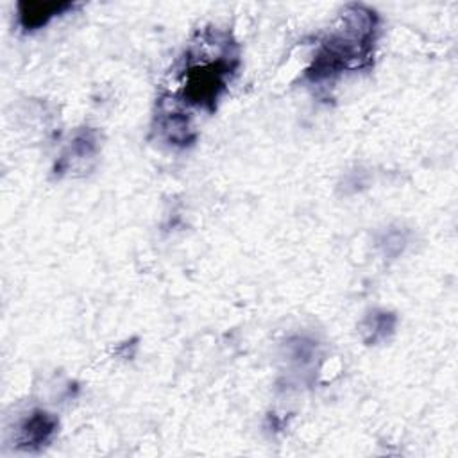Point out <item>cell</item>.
Returning a JSON list of instances; mask_svg holds the SVG:
<instances>
[{
  "label": "cell",
  "mask_w": 458,
  "mask_h": 458,
  "mask_svg": "<svg viewBox=\"0 0 458 458\" xmlns=\"http://www.w3.org/2000/svg\"><path fill=\"white\" fill-rule=\"evenodd\" d=\"M57 431V419L43 410H36L21 420L16 442L23 449H38L47 445Z\"/></svg>",
  "instance_id": "obj_4"
},
{
  "label": "cell",
  "mask_w": 458,
  "mask_h": 458,
  "mask_svg": "<svg viewBox=\"0 0 458 458\" xmlns=\"http://www.w3.org/2000/svg\"><path fill=\"white\" fill-rule=\"evenodd\" d=\"M394 327H395V315H392L388 311L374 310L361 320L360 333H361L363 340L370 345V344L386 340L388 335L394 331Z\"/></svg>",
  "instance_id": "obj_6"
},
{
  "label": "cell",
  "mask_w": 458,
  "mask_h": 458,
  "mask_svg": "<svg viewBox=\"0 0 458 458\" xmlns=\"http://www.w3.org/2000/svg\"><path fill=\"white\" fill-rule=\"evenodd\" d=\"M98 150V140L93 131H82L79 132L66 150L63 152L61 159L55 165V172L61 174H73V172H84L89 168V163L95 159Z\"/></svg>",
  "instance_id": "obj_3"
},
{
  "label": "cell",
  "mask_w": 458,
  "mask_h": 458,
  "mask_svg": "<svg viewBox=\"0 0 458 458\" xmlns=\"http://www.w3.org/2000/svg\"><path fill=\"white\" fill-rule=\"evenodd\" d=\"M236 64V47L229 34L222 30L202 32L184 50L174 73V89L161 100L163 106H174V111L161 113V132L168 141H188V132L181 122L182 109H188V120L195 116V111L211 113L225 91Z\"/></svg>",
  "instance_id": "obj_1"
},
{
  "label": "cell",
  "mask_w": 458,
  "mask_h": 458,
  "mask_svg": "<svg viewBox=\"0 0 458 458\" xmlns=\"http://www.w3.org/2000/svg\"><path fill=\"white\" fill-rule=\"evenodd\" d=\"M377 16L365 5H349L320 41L306 75L311 82L335 79L370 63L377 38Z\"/></svg>",
  "instance_id": "obj_2"
},
{
  "label": "cell",
  "mask_w": 458,
  "mask_h": 458,
  "mask_svg": "<svg viewBox=\"0 0 458 458\" xmlns=\"http://www.w3.org/2000/svg\"><path fill=\"white\" fill-rule=\"evenodd\" d=\"M70 4H55V2H29V4H20V25L25 30H34L41 25H45L52 16L59 14L61 11L68 9Z\"/></svg>",
  "instance_id": "obj_5"
}]
</instances>
